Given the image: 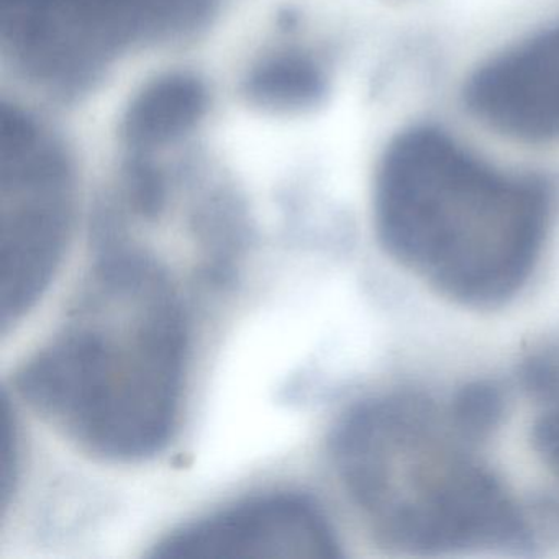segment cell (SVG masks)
I'll list each match as a JSON object with an SVG mask.
<instances>
[{
	"instance_id": "1",
	"label": "cell",
	"mask_w": 559,
	"mask_h": 559,
	"mask_svg": "<svg viewBox=\"0 0 559 559\" xmlns=\"http://www.w3.org/2000/svg\"><path fill=\"white\" fill-rule=\"evenodd\" d=\"M188 336L165 267L143 251L109 248L15 385L87 453L145 460L168 444L178 424Z\"/></svg>"
},
{
	"instance_id": "2",
	"label": "cell",
	"mask_w": 559,
	"mask_h": 559,
	"mask_svg": "<svg viewBox=\"0 0 559 559\" xmlns=\"http://www.w3.org/2000/svg\"><path fill=\"white\" fill-rule=\"evenodd\" d=\"M548 218L539 186L496 171L438 130L402 133L382 156L379 241L454 302L487 309L515 297L538 263Z\"/></svg>"
},
{
	"instance_id": "3",
	"label": "cell",
	"mask_w": 559,
	"mask_h": 559,
	"mask_svg": "<svg viewBox=\"0 0 559 559\" xmlns=\"http://www.w3.org/2000/svg\"><path fill=\"white\" fill-rule=\"evenodd\" d=\"M473 437L453 411L382 395L343 415L330 450L343 489L389 546L421 556L525 546V519Z\"/></svg>"
},
{
	"instance_id": "4",
	"label": "cell",
	"mask_w": 559,
	"mask_h": 559,
	"mask_svg": "<svg viewBox=\"0 0 559 559\" xmlns=\"http://www.w3.org/2000/svg\"><path fill=\"white\" fill-rule=\"evenodd\" d=\"M212 0H0V38L15 67L76 93L116 61L192 31Z\"/></svg>"
},
{
	"instance_id": "5",
	"label": "cell",
	"mask_w": 559,
	"mask_h": 559,
	"mask_svg": "<svg viewBox=\"0 0 559 559\" xmlns=\"http://www.w3.org/2000/svg\"><path fill=\"white\" fill-rule=\"evenodd\" d=\"M70 165L57 140L19 109L0 116V323L34 309L63 260L73 224Z\"/></svg>"
},
{
	"instance_id": "6",
	"label": "cell",
	"mask_w": 559,
	"mask_h": 559,
	"mask_svg": "<svg viewBox=\"0 0 559 559\" xmlns=\"http://www.w3.org/2000/svg\"><path fill=\"white\" fill-rule=\"evenodd\" d=\"M155 558L332 559L340 542L309 497L274 492L251 497L176 530L155 546Z\"/></svg>"
},
{
	"instance_id": "7",
	"label": "cell",
	"mask_w": 559,
	"mask_h": 559,
	"mask_svg": "<svg viewBox=\"0 0 559 559\" xmlns=\"http://www.w3.org/2000/svg\"><path fill=\"white\" fill-rule=\"evenodd\" d=\"M466 103L503 135L559 139V24L484 64L467 84Z\"/></svg>"
},
{
	"instance_id": "8",
	"label": "cell",
	"mask_w": 559,
	"mask_h": 559,
	"mask_svg": "<svg viewBox=\"0 0 559 559\" xmlns=\"http://www.w3.org/2000/svg\"><path fill=\"white\" fill-rule=\"evenodd\" d=\"M205 91L188 76H169L146 87L129 109L126 139L139 158L185 136L201 119Z\"/></svg>"
},
{
	"instance_id": "9",
	"label": "cell",
	"mask_w": 559,
	"mask_h": 559,
	"mask_svg": "<svg viewBox=\"0 0 559 559\" xmlns=\"http://www.w3.org/2000/svg\"><path fill=\"white\" fill-rule=\"evenodd\" d=\"M250 94L260 106L300 109L316 103L323 93L319 68L297 55L271 58L253 71Z\"/></svg>"
},
{
	"instance_id": "10",
	"label": "cell",
	"mask_w": 559,
	"mask_h": 559,
	"mask_svg": "<svg viewBox=\"0 0 559 559\" xmlns=\"http://www.w3.org/2000/svg\"><path fill=\"white\" fill-rule=\"evenodd\" d=\"M536 450L559 479V411L545 415L533 431Z\"/></svg>"
}]
</instances>
